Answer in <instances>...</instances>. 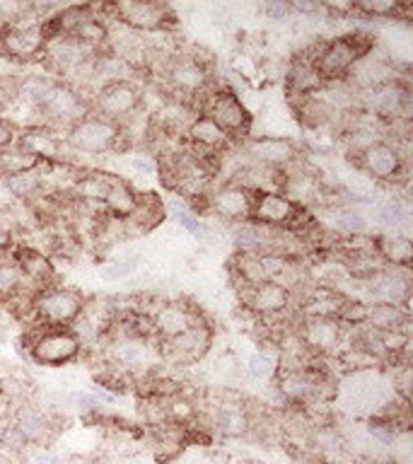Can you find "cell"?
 Here are the masks:
<instances>
[{
  "label": "cell",
  "mask_w": 413,
  "mask_h": 464,
  "mask_svg": "<svg viewBox=\"0 0 413 464\" xmlns=\"http://www.w3.org/2000/svg\"><path fill=\"white\" fill-rule=\"evenodd\" d=\"M36 109L42 114V123L49 126L56 133L65 138V133L71 130L78 121H82L85 116L92 114L90 102L75 90V87L65 85L61 80H51L42 97L36 100Z\"/></svg>",
  "instance_id": "6da1fadb"
},
{
  "label": "cell",
  "mask_w": 413,
  "mask_h": 464,
  "mask_svg": "<svg viewBox=\"0 0 413 464\" xmlns=\"http://www.w3.org/2000/svg\"><path fill=\"white\" fill-rule=\"evenodd\" d=\"M24 343H27L29 358L36 365H49V368L75 361L82 351L71 326H46L39 322H32L27 326Z\"/></svg>",
  "instance_id": "7a4b0ae2"
},
{
  "label": "cell",
  "mask_w": 413,
  "mask_h": 464,
  "mask_svg": "<svg viewBox=\"0 0 413 464\" xmlns=\"http://www.w3.org/2000/svg\"><path fill=\"white\" fill-rule=\"evenodd\" d=\"M372 49H375V36L370 34V32L353 29L348 34H341L339 39L324 42L314 65H317L319 75L324 78V82L346 80V75L351 72L355 61L365 56V53H370Z\"/></svg>",
  "instance_id": "3957f363"
},
{
  "label": "cell",
  "mask_w": 413,
  "mask_h": 464,
  "mask_svg": "<svg viewBox=\"0 0 413 464\" xmlns=\"http://www.w3.org/2000/svg\"><path fill=\"white\" fill-rule=\"evenodd\" d=\"M46 51V36H43L42 22L32 13V5L20 20L0 27V56L14 63H29L34 58L43 56Z\"/></svg>",
  "instance_id": "277c9868"
},
{
  "label": "cell",
  "mask_w": 413,
  "mask_h": 464,
  "mask_svg": "<svg viewBox=\"0 0 413 464\" xmlns=\"http://www.w3.org/2000/svg\"><path fill=\"white\" fill-rule=\"evenodd\" d=\"M85 297L78 288L51 285L42 290L32 303V322L46 326H71L80 317Z\"/></svg>",
  "instance_id": "5b68a950"
},
{
  "label": "cell",
  "mask_w": 413,
  "mask_h": 464,
  "mask_svg": "<svg viewBox=\"0 0 413 464\" xmlns=\"http://www.w3.org/2000/svg\"><path fill=\"white\" fill-rule=\"evenodd\" d=\"M201 114L210 116L225 130V136L230 138V140L249 136L254 123L249 109L245 107V102L239 100L237 94L227 90V87H220V90L216 85L210 87Z\"/></svg>",
  "instance_id": "8992f818"
},
{
  "label": "cell",
  "mask_w": 413,
  "mask_h": 464,
  "mask_svg": "<svg viewBox=\"0 0 413 464\" xmlns=\"http://www.w3.org/2000/svg\"><path fill=\"white\" fill-rule=\"evenodd\" d=\"M68 150L78 155H104L119 150V126L97 114L85 116L65 133Z\"/></svg>",
  "instance_id": "52a82bcc"
},
{
  "label": "cell",
  "mask_w": 413,
  "mask_h": 464,
  "mask_svg": "<svg viewBox=\"0 0 413 464\" xmlns=\"http://www.w3.org/2000/svg\"><path fill=\"white\" fill-rule=\"evenodd\" d=\"M143 107V97L133 82H114V85L100 87L90 100L92 114L101 116L111 123H123Z\"/></svg>",
  "instance_id": "ba28073f"
},
{
  "label": "cell",
  "mask_w": 413,
  "mask_h": 464,
  "mask_svg": "<svg viewBox=\"0 0 413 464\" xmlns=\"http://www.w3.org/2000/svg\"><path fill=\"white\" fill-rule=\"evenodd\" d=\"M358 169L368 174L372 181H384V184H394L399 181H408V162L401 160L397 148L389 140H377L362 152L358 160Z\"/></svg>",
  "instance_id": "9c48e42d"
},
{
  "label": "cell",
  "mask_w": 413,
  "mask_h": 464,
  "mask_svg": "<svg viewBox=\"0 0 413 464\" xmlns=\"http://www.w3.org/2000/svg\"><path fill=\"white\" fill-rule=\"evenodd\" d=\"M114 17L133 32H167L177 24L172 7L162 3H116Z\"/></svg>",
  "instance_id": "30bf717a"
},
{
  "label": "cell",
  "mask_w": 413,
  "mask_h": 464,
  "mask_svg": "<svg viewBox=\"0 0 413 464\" xmlns=\"http://www.w3.org/2000/svg\"><path fill=\"white\" fill-rule=\"evenodd\" d=\"M304 348L314 355H336L346 343L351 332L339 319H303L297 324Z\"/></svg>",
  "instance_id": "8fae6325"
},
{
  "label": "cell",
  "mask_w": 413,
  "mask_h": 464,
  "mask_svg": "<svg viewBox=\"0 0 413 464\" xmlns=\"http://www.w3.org/2000/svg\"><path fill=\"white\" fill-rule=\"evenodd\" d=\"M213 346V329L210 324H198L188 332L174 336V339L162 341V361L172 365H194L208 353Z\"/></svg>",
  "instance_id": "7c38bea8"
},
{
  "label": "cell",
  "mask_w": 413,
  "mask_h": 464,
  "mask_svg": "<svg viewBox=\"0 0 413 464\" xmlns=\"http://www.w3.org/2000/svg\"><path fill=\"white\" fill-rule=\"evenodd\" d=\"M152 322H155V332L162 341L174 339V336H179V334L188 332V329H194L198 324H208L203 312L196 304L181 300V297L165 300V304L152 314Z\"/></svg>",
  "instance_id": "4fadbf2b"
},
{
  "label": "cell",
  "mask_w": 413,
  "mask_h": 464,
  "mask_svg": "<svg viewBox=\"0 0 413 464\" xmlns=\"http://www.w3.org/2000/svg\"><path fill=\"white\" fill-rule=\"evenodd\" d=\"M368 285L370 297L375 303L399 304L408 312V300H411V281H408V268H394L384 266L379 274H375L368 281H362Z\"/></svg>",
  "instance_id": "5bb4252c"
},
{
  "label": "cell",
  "mask_w": 413,
  "mask_h": 464,
  "mask_svg": "<svg viewBox=\"0 0 413 464\" xmlns=\"http://www.w3.org/2000/svg\"><path fill=\"white\" fill-rule=\"evenodd\" d=\"M252 206H254V194H249L246 188L225 181L223 187L213 188L208 194V210L216 213L220 220L227 223H245L252 218Z\"/></svg>",
  "instance_id": "9a60e30c"
},
{
  "label": "cell",
  "mask_w": 413,
  "mask_h": 464,
  "mask_svg": "<svg viewBox=\"0 0 413 464\" xmlns=\"http://www.w3.org/2000/svg\"><path fill=\"white\" fill-rule=\"evenodd\" d=\"M14 143L24 148L29 155H34L39 162H68V145L61 133H56L49 126H29V129L17 130V140Z\"/></svg>",
  "instance_id": "2e32d148"
},
{
  "label": "cell",
  "mask_w": 413,
  "mask_h": 464,
  "mask_svg": "<svg viewBox=\"0 0 413 464\" xmlns=\"http://www.w3.org/2000/svg\"><path fill=\"white\" fill-rule=\"evenodd\" d=\"M245 310H249L254 317H266V314H278L293 307L295 297L288 288H283L281 283L264 281L254 288H246L239 293Z\"/></svg>",
  "instance_id": "e0dca14e"
},
{
  "label": "cell",
  "mask_w": 413,
  "mask_h": 464,
  "mask_svg": "<svg viewBox=\"0 0 413 464\" xmlns=\"http://www.w3.org/2000/svg\"><path fill=\"white\" fill-rule=\"evenodd\" d=\"M300 206L293 203L281 191H268V194H254L252 218L254 223L268 225V227H290L300 216Z\"/></svg>",
  "instance_id": "ac0fdd59"
},
{
  "label": "cell",
  "mask_w": 413,
  "mask_h": 464,
  "mask_svg": "<svg viewBox=\"0 0 413 464\" xmlns=\"http://www.w3.org/2000/svg\"><path fill=\"white\" fill-rule=\"evenodd\" d=\"M246 155H249L252 162H259V165L274 167V169H285V167L293 165L300 158V150H297L295 140H290V138L261 136L249 140Z\"/></svg>",
  "instance_id": "d6986e66"
},
{
  "label": "cell",
  "mask_w": 413,
  "mask_h": 464,
  "mask_svg": "<svg viewBox=\"0 0 413 464\" xmlns=\"http://www.w3.org/2000/svg\"><path fill=\"white\" fill-rule=\"evenodd\" d=\"M187 143L198 152H210V155H220L230 148V138L225 136V130L217 126L210 116L198 114L191 121L187 130Z\"/></svg>",
  "instance_id": "ffe728a7"
},
{
  "label": "cell",
  "mask_w": 413,
  "mask_h": 464,
  "mask_svg": "<svg viewBox=\"0 0 413 464\" xmlns=\"http://www.w3.org/2000/svg\"><path fill=\"white\" fill-rule=\"evenodd\" d=\"M13 423L20 428V433L27 438L29 445H43L51 438V430H53V419L49 416V411H43V409L29 404V401L14 409Z\"/></svg>",
  "instance_id": "44dd1931"
},
{
  "label": "cell",
  "mask_w": 413,
  "mask_h": 464,
  "mask_svg": "<svg viewBox=\"0 0 413 464\" xmlns=\"http://www.w3.org/2000/svg\"><path fill=\"white\" fill-rule=\"evenodd\" d=\"M165 216V201H162L158 194H150V191H148V194H138L136 208H133V213L126 218V230H129V235L150 232L162 225Z\"/></svg>",
  "instance_id": "7402d4cb"
},
{
  "label": "cell",
  "mask_w": 413,
  "mask_h": 464,
  "mask_svg": "<svg viewBox=\"0 0 413 464\" xmlns=\"http://www.w3.org/2000/svg\"><path fill=\"white\" fill-rule=\"evenodd\" d=\"M326 213L322 218L324 230L333 232L336 237H351V235H362L368 232L370 220L362 216L360 210L351 206H326Z\"/></svg>",
  "instance_id": "603a6c76"
},
{
  "label": "cell",
  "mask_w": 413,
  "mask_h": 464,
  "mask_svg": "<svg viewBox=\"0 0 413 464\" xmlns=\"http://www.w3.org/2000/svg\"><path fill=\"white\" fill-rule=\"evenodd\" d=\"M377 254L382 256L387 266L408 268L413 259V245L406 235L382 232V235H377Z\"/></svg>",
  "instance_id": "cb8c5ba5"
},
{
  "label": "cell",
  "mask_w": 413,
  "mask_h": 464,
  "mask_svg": "<svg viewBox=\"0 0 413 464\" xmlns=\"http://www.w3.org/2000/svg\"><path fill=\"white\" fill-rule=\"evenodd\" d=\"M411 314L399 304L372 303L368 304V319L365 326L372 332H391V329H408Z\"/></svg>",
  "instance_id": "d4e9b609"
},
{
  "label": "cell",
  "mask_w": 413,
  "mask_h": 464,
  "mask_svg": "<svg viewBox=\"0 0 413 464\" xmlns=\"http://www.w3.org/2000/svg\"><path fill=\"white\" fill-rule=\"evenodd\" d=\"M3 188H5L10 198L17 203H32L34 198L43 194V184L42 177L36 172V167L32 172H22V174H13V177H3Z\"/></svg>",
  "instance_id": "484cf974"
},
{
  "label": "cell",
  "mask_w": 413,
  "mask_h": 464,
  "mask_svg": "<svg viewBox=\"0 0 413 464\" xmlns=\"http://www.w3.org/2000/svg\"><path fill=\"white\" fill-rule=\"evenodd\" d=\"M136 201H138V191L126 184L121 177H111V187H109V194L104 198V210H107L109 216H116V218H129L136 208Z\"/></svg>",
  "instance_id": "4316f807"
},
{
  "label": "cell",
  "mask_w": 413,
  "mask_h": 464,
  "mask_svg": "<svg viewBox=\"0 0 413 464\" xmlns=\"http://www.w3.org/2000/svg\"><path fill=\"white\" fill-rule=\"evenodd\" d=\"M213 426L223 435L235 438V435H245L252 428V419L239 404H220L213 413Z\"/></svg>",
  "instance_id": "83f0119b"
},
{
  "label": "cell",
  "mask_w": 413,
  "mask_h": 464,
  "mask_svg": "<svg viewBox=\"0 0 413 464\" xmlns=\"http://www.w3.org/2000/svg\"><path fill=\"white\" fill-rule=\"evenodd\" d=\"M20 293H27L24 290V274L17 266V261L13 259V254H7L5 259H0V304H7Z\"/></svg>",
  "instance_id": "f1b7e54d"
},
{
  "label": "cell",
  "mask_w": 413,
  "mask_h": 464,
  "mask_svg": "<svg viewBox=\"0 0 413 464\" xmlns=\"http://www.w3.org/2000/svg\"><path fill=\"white\" fill-rule=\"evenodd\" d=\"M39 165V160L34 155H29L24 148H20L17 143H13L10 148L0 152V174L3 177H13V174L32 172L34 167Z\"/></svg>",
  "instance_id": "f546056e"
},
{
  "label": "cell",
  "mask_w": 413,
  "mask_h": 464,
  "mask_svg": "<svg viewBox=\"0 0 413 464\" xmlns=\"http://www.w3.org/2000/svg\"><path fill=\"white\" fill-rule=\"evenodd\" d=\"M136 268H138L136 256H126V259L107 261V264H101L100 278H101V281H119V278L129 276L130 271H136Z\"/></svg>",
  "instance_id": "4dcf8cb0"
},
{
  "label": "cell",
  "mask_w": 413,
  "mask_h": 464,
  "mask_svg": "<svg viewBox=\"0 0 413 464\" xmlns=\"http://www.w3.org/2000/svg\"><path fill=\"white\" fill-rule=\"evenodd\" d=\"M0 445L10 455H20V452H24L29 448L27 438L20 433V428L14 426V423H5V426L0 428Z\"/></svg>",
  "instance_id": "1f68e13d"
},
{
  "label": "cell",
  "mask_w": 413,
  "mask_h": 464,
  "mask_svg": "<svg viewBox=\"0 0 413 464\" xmlns=\"http://www.w3.org/2000/svg\"><path fill=\"white\" fill-rule=\"evenodd\" d=\"M275 361L268 353H254L246 362V372L254 377V380H268V377L275 375Z\"/></svg>",
  "instance_id": "d6a6232c"
},
{
  "label": "cell",
  "mask_w": 413,
  "mask_h": 464,
  "mask_svg": "<svg viewBox=\"0 0 413 464\" xmlns=\"http://www.w3.org/2000/svg\"><path fill=\"white\" fill-rule=\"evenodd\" d=\"M130 172L138 174V177H152L158 174V160L152 158L150 152H136L129 158Z\"/></svg>",
  "instance_id": "836d02e7"
},
{
  "label": "cell",
  "mask_w": 413,
  "mask_h": 464,
  "mask_svg": "<svg viewBox=\"0 0 413 464\" xmlns=\"http://www.w3.org/2000/svg\"><path fill=\"white\" fill-rule=\"evenodd\" d=\"M264 13H266L268 20L288 22L293 17V7L285 0H268L266 5H264Z\"/></svg>",
  "instance_id": "e575fe53"
},
{
  "label": "cell",
  "mask_w": 413,
  "mask_h": 464,
  "mask_svg": "<svg viewBox=\"0 0 413 464\" xmlns=\"http://www.w3.org/2000/svg\"><path fill=\"white\" fill-rule=\"evenodd\" d=\"M14 140H17V129L0 116V152L5 150V148H10Z\"/></svg>",
  "instance_id": "d590c367"
},
{
  "label": "cell",
  "mask_w": 413,
  "mask_h": 464,
  "mask_svg": "<svg viewBox=\"0 0 413 464\" xmlns=\"http://www.w3.org/2000/svg\"><path fill=\"white\" fill-rule=\"evenodd\" d=\"M290 7H293V13L297 14H319L324 13V7H322V3H317V0H312V3H307V0H293L290 3Z\"/></svg>",
  "instance_id": "8d00e7d4"
},
{
  "label": "cell",
  "mask_w": 413,
  "mask_h": 464,
  "mask_svg": "<svg viewBox=\"0 0 413 464\" xmlns=\"http://www.w3.org/2000/svg\"><path fill=\"white\" fill-rule=\"evenodd\" d=\"M13 246H14V232L7 230L5 225L0 223V254L13 252Z\"/></svg>",
  "instance_id": "74e56055"
},
{
  "label": "cell",
  "mask_w": 413,
  "mask_h": 464,
  "mask_svg": "<svg viewBox=\"0 0 413 464\" xmlns=\"http://www.w3.org/2000/svg\"><path fill=\"white\" fill-rule=\"evenodd\" d=\"M36 464H63V457L53 452V450H42L34 459Z\"/></svg>",
  "instance_id": "f35d334b"
},
{
  "label": "cell",
  "mask_w": 413,
  "mask_h": 464,
  "mask_svg": "<svg viewBox=\"0 0 413 464\" xmlns=\"http://www.w3.org/2000/svg\"><path fill=\"white\" fill-rule=\"evenodd\" d=\"M0 179H3V174H0Z\"/></svg>",
  "instance_id": "ab89813d"
}]
</instances>
